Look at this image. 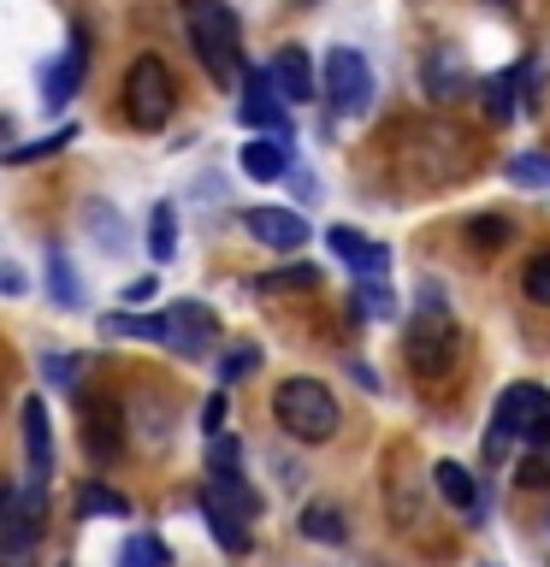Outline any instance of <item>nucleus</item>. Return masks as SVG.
<instances>
[{
  "label": "nucleus",
  "instance_id": "nucleus-24",
  "mask_svg": "<svg viewBox=\"0 0 550 567\" xmlns=\"http://www.w3.org/2000/svg\"><path fill=\"white\" fill-rule=\"evenodd\" d=\"M101 331L136 337V343H166V313H106Z\"/></svg>",
  "mask_w": 550,
  "mask_h": 567
},
{
  "label": "nucleus",
  "instance_id": "nucleus-4",
  "mask_svg": "<svg viewBox=\"0 0 550 567\" xmlns=\"http://www.w3.org/2000/svg\"><path fill=\"white\" fill-rule=\"evenodd\" d=\"M273 420L291 432L296 443H326L337 437V396L319 379H308V372H296V379H284L273 390Z\"/></svg>",
  "mask_w": 550,
  "mask_h": 567
},
{
  "label": "nucleus",
  "instance_id": "nucleus-5",
  "mask_svg": "<svg viewBox=\"0 0 550 567\" xmlns=\"http://www.w3.org/2000/svg\"><path fill=\"white\" fill-rule=\"evenodd\" d=\"M177 113V83L160 53H136L131 71H124V118L136 131H166Z\"/></svg>",
  "mask_w": 550,
  "mask_h": 567
},
{
  "label": "nucleus",
  "instance_id": "nucleus-10",
  "mask_svg": "<svg viewBox=\"0 0 550 567\" xmlns=\"http://www.w3.org/2000/svg\"><path fill=\"white\" fill-rule=\"evenodd\" d=\"M243 230L261 248H273V255H296V248L308 243V219H302L296 207H248L243 213Z\"/></svg>",
  "mask_w": 550,
  "mask_h": 567
},
{
  "label": "nucleus",
  "instance_id": "nucleus-17",
  "mask_svg": "<svg viewBox=\"0 0 550 567\" xmlns=\"http://www.w3.org/2000/svg\"><path fill=\"white\" fill-rule=\"evenodd\" d=\"M420 89L432 101H461L468 95V71H461V60H456V48H432L426 53V65H420Z\"/></svg>",
  "mask_w": 550,
  "mask_h": 567
},
{
  "label": "nucleus",
  "instance_id": "nucleus-9",
  "mask_svg": "<svg viewBox=\"0 0 550 567\" xmlns=\"http://www.w3.org/2000/svg\"><path fill=\"white\" fill-rule=\"evenodd\" d=\"M237 124L248 131H266V136H291V106L273 95L266 71H243V101H237Z\"/></svg>",
  "mask_w": 550,
  "mask_h": 567
},
{
  "label": "nucleus",
  "instance_id": "nucleus-32",
  "mask_svg": "<svg viewBox=\"0 0 550 567\" xmlns=\"http://www.w3.org/2000/svg\"><path fill=\"white\" fill-rule=\"evenodd\" d=\"M207 473H243V443L231 432L207 437Z\"/></svg>",
  "mask_w": 550,
  "mask_h": 567
},
{
  "label": "nucleus",
  "instance_id": "nucleus-43",
  "mask_svg": "<svg viewBox=\"0 0 550 567\" xmlns=\"http://www.w3.org/2000/svg\"><path fill=\"white\" fill-rule=\"evenodd\" d=\"M539 544H544V556H550V508H544V520H539Z\"/></svg>",
  "mask_w": 550,
  "mask_h": 567
},
{
  "label": "nucleus",
  "instance_id": "nucleus-40",
  "mask_svg": "<svg viewBox=\"0 0 550 567\" xmlns=\"http://www.w3.org/2000/svg\"><path fill=\"white\" fill-rule=\"evenodd\" d=\"M160 296V278L154 272H142L136 284H124V301H131V308H142V301H154Z\"/></svg>",
  "mask_w": 550,
  "mask_h": 567
},
{
  "label": "nucleus",
  "instance_id": "nucleus-41",
  "mask_svg": "<svg viewBox=\"0 0 550 567\" xmlns=\"http://www.w3.org/2000/svg\"><path fill=\"white\" fill-rule=\"evenodd\" d=\"M0 296H24V272L12 260H0Z\"/></svg>",
  "mask_w": 550,
  "mask_h": 567
},
{
  "label": "nucleus",
  "instance_id": "nucleus-44",
  "mask_svg": "<svg viewBox=\"0 0 550 567\" xmlns=\"http://www.w3.org/2000/svg\"><path fill=\"white\" fill-rule=\"evenodd\" d=\"M479 567H497V561H479Z\"/></svg>",
  "mask_w": 550,
  "mask_h": 567
},
{
  "label": "nucleus",
  "instance_id": "nucleus-23",
  "mask_svg": "<svg viewBox=\"0 0 550 567\" xmlns=\"http://www.w3.org/2000/svg\"><path fill=\"white\" fill-rule=\"evenodd\" d=\"M48 296L53 308H83V290H78V266L65 260V248H48Z\"/></svg>",
  "mask_w": 550,
  "mask_h": 567
},
{
  "label": "nucleus",
  "instance_id": "nucleus-25",
  "mask_svg": "<svg viewBox=\"0 0 550 567\" xmlns=\"http://www.w3.org/2000/svg\"><path fill=\"white\" fill-rule=\"evenodd\" d=\"M521 65H509V71H497V78L486 83V113H491V124H509L515 118V106H521Z\"/></svg>",
  "mask_w": 550,
  "mask_h": 567
},
{
  "label": "nucleus",
  "instance_id": "nucleus-30",
  "mask_svg": "<svg viewBox=\"0 0 550 567\" xmlns=\"http://www.w3.org/2000/svg\"><path fill=\"white\" fill-rule=\"evenodd\" d=\"M355 308H361L367 319H390L397 313V296L385 290V278H361L355 284Z\"/></svg>",
  "mask_w": 550,
  "mask_h": 567
},
{
  "label": "nucleus",
  "instance_id": "nucleus-13",
  "mask_svg": "<svg viewBox=\"0 0 550 567\" xmlns=\"http://www.w3.org/2000/svg\"><path fill=\"white\" fill-rule=\"evenodd\" d=\"M213 337H220V319H213L202 301H177V308L166 313V349L190 354V361L213 349Z\"/></svg>",
  "mask_w": 550,
  "mask_h": 567
},
{
  "label": "nucleus",
  "instance_id": "nucleus-29",
  "mask_svg": "<svg viewBox=\"0 0 550 567\" xmlns=\"http://www.w3.org/2000/svg\"><path fill=\"white\" fill-rule=\"evenodd\" d=\"M78 508H83V514H113V520H124V514H131V496H119L113 485H95V478H89V485L78 491Z\"/></svg>",
  "mask_w": 550,
  "mask_h": 567
},
{
  "label": "nucleus",
  "instance_id": "nucleus-11",
  "mask_svg": "<svg viewBox=\"0 0 550 567\" xmlns=\"http://www.w3.org/2000/svg\"><path fill=\"white\" fill-rule=\"evenodd\" d=\"M83 450L95 461H119V450H124V408L106 390L95 402H83Z\"/></svg>",
  "mask_w": 550,
  "mask_h": 567
},
{
  "label": "nucleus",
  "instance_id": "nucleus-16",
  "mask_svg": "<svg viewBox=\"0 0 550 567\" xmlns=\"http://www.w3.org/2000/svg\"><path fill=\"white\" fill-rule=\"evenodd\" d=\"M243 172L255 184H278V177L296 172V148L291 136H261V142H243Z\"/></svg>",
  "mask_w": 550,
  "mask_h": 567
},
{
  "label": "nucleus",
  "instance_id": "nucleus-6",
  "mask_svg": "<svg viewBox=\"0 0 550 567\" xmlns=\"http://www.w3.org/2000/svg\"><path fill=\"white\" fill-rule=\"evenodd\" d=\"M503 443H521V450H539L550 443V390L544 384H509L491 408V455Z\"/></svg>",
  "mask_w": 550,
  "mask_h": 567
},
{
  "label": "nucleus",
  "instance_id": "nucleus-35",
  "mask_svg": "<svg viewBox=\"0 0 550 567\" xmlns=\"http://www.w3.org/2000/svg\"><path fill=\"white\" fill-rule=\"evenodd\" d=\"M261 284H266V290H314L319 272H314V266H278V272H266Z\"/></svg>",
  "mask_w": 550,
  "mask_h": 567
},
{
  "label": "nucleus",
  "instance_id": "nucleus-22",
  "mask_svg": "<svg viewBox=\"0 0 550 567\" xmlns=\"http://www.w3.org/2000/svg\"><path fill=\"white\" fill-rule=\"evenodd\" d=\"M302 538H308V544H344L349 538L344 508H337V503H308V508H302Z\"/></svg>",
  "mask_w": 550,
  "mask_h": 567
},
{
  "label": "nucleus",
  "instance_id": "nucleus-15",
  "mask_svg": "<svg viewBox=\"0 0 550 567\" xmlns=\"http://www.w3.org/2000/svg\"><path fill=\"white\" fill-rule=\"evenodd\" d=\"M18 425H24L30 478H48V473H53V420H48V402H42V396H24V408H18Z\"/></svg>",
  "mask_w": 550,
  "mask_h": 567
},
{
  "label": "nucleus",
  "instance_id": "nucleus-20",
  "mask_svg": "<svg viewBox=\"0 0 550 567\" xmlns=\"http://www.w3.org/2000/svg\"><path fill=\"white\" fill-rule=\"evenodd\" d=\"M113 561L119 567H172V549L160 532H124L119 549H113Z\"/></svg>",
  "mask_w": 550,
  "mask_h": 567
},
{
  "label": "nucleus",
  "instance_id": "nucleus-33",
  "mask_svg": "<svg viewBox=\"0 0 550 567\" xmlns=\"http://www.w3.org/2000/svg\"><path fill=\"white\" fill-rule=\"evenodd\" d=\"M521 290H527V301H539V308H550V248H544V255H532V260H527V272H521Z\"/></svg>",
  "mask_w": 550,
  "mask_h": 567
},
{
  "label": "nucleus",
  "instance_id": "nucleus-28",
  "mask_svg": "<svg viewBox=\"0 0 550 567\" xmlns=\"http://www.w3.org/2000/svg\"><path fill=\"white\" fill-rule=\"evenodd\" d=\"M149 255H154V260H172V255H177V213H172L166 202L149 213Z\"/></svg>",
  "mask_w": 550,
  "mask_h": 567
},
{
  "label": "nucleus",
  "instance_id": "nucleus-36",
  "mask_svg": "<svg viewBox=\"0 0 550 567\" xmlns=\"http://www.w3.org/2000/svg\"><path fill=\"white\" fill-rule=\"evenodd\" d=\"M78 354H60V349H53V354H42V372H48V379L53 384H60V390H71V384H78Z\"/></svg>",
  "mask_w": 550,
  "mask_h": 567
},
{
  "label": "nucleus",
  "instance_id": "nucleus-26",
  "mask_svg": "<svg viewBox=\"0 0 550 567\" xmlns=\"http://www.w3.org/2000/svg\"><path fill=\"white\" fill-rule=\"evenodd\" d=\"M461 237H468V248H479V255H491V248L509 243V219L503 213H479V219L461 225Z\"/></svg>",
  "mask_w": 550,
  "mask_h": 567
},
{
  "label": "nucleus",
  "instance_id": "nucleus-21",
  "mask_svg": "<svg viewBox=\"0 0 550 567\" xmlns=\"http://www.w3.org/2000/svg\"><path fill=\"white\" fill-rule=\"evenodd\" d=\"M83 225L101 230V255H131V225H124L106 202H89L83 207Z\"/></svg>",
  "mask_w": 550,
  "mask_h": 567
},
{
  "label": "nucleus",
  "instance_id": "nucleus-34",
  "mask_svg": "<svg viewBox=\"0 0 550 567\" xmlns=\"http://www.w3.org/2000/svg\"><path fill=\"white\" fill-rule=\"evenodd\" d=\"M71 136H78V131H71V124H60L53 136H42V142H24V148H12L7 159H12V166H30V159H42V154H60Z\"/></svg>",
  "mask_w": 550,
  "mask_h": 567
},
{
  "label": "nucleus",
  "instance_id": "nucleus-14",
  "mask_svg": "<svg viewBox=\"0 0 550 567\" xmlns=\"http://www.w3.org/2000/svg\"><path fill=\"white\" fill-rule=\"evenodd\" d=\"M266 83H273V95H278L284 106H302V101L319 95L314 65H308V53H302V48H278V60L266 65Z\"/></svg>",
  "mask_w": 550,
  "mask_h": 567
},
{
  "label": "nucleus",
  "instance_id": "nucleus-18",
  "mask_svg": "<svg viewBox=\"0 0 550 567\" xmlns=\"http://www.w3.org/2000/svg\"><path fill=\"white\" fill-rule=\"evenodd\" d=\"M432 485H438V496H444L450 508L479 514V478L461 467V461H438V467H432Z\"/></svg>",
  "mask_w": 550,
  "mask_h": 567
},
{
  "label": "nucleus",
  "instance_id": "nucleus-39",
  "mask_svg": "<svg viewBox=\"0 0 550 567\" xmlns=\"http://www.w3.org/2000/svg\"><path fill=\"white\" fill-rule=\"evenodd\" d=\"M0 567H35V544H12V538H0Z\"/></svg>",
  "mask_w": 550,
  "mask_h": 567
},
{
  "label": "nucleus",
  "instance_id": "nucleus-27",
  "mask_svg": "<svg viewBox=\"0 0 550 567\" xmlns=\"http://www.w3.org/2000/svg\"><path fill=\"white\" fill-rule=\"evenodd\" d=\"M261 372V343H231L220 354V384H243Z\"/></svg>",
  "mask_w": 550,
  "mask_h": 567
},
{
  "label": "nucleus",
  "instance_id": "nucleus-8",
  "mask_svg": "<svg viewBox=\"0 0 550 567\" xmlns=\"http://www.w3.org/2000/svg\"><path fill=\"white\" fill-rule=\"evenodd\" d=\"M83 71H89V24H71L65 53L42 71V106H53V113H60V106L83 89Z\"/></svg>",
  "mask_w": 550,
  "mask_h": 567
},
{
  "label": "nucleus",
  "instance_id": "nucleus-42",
  "mask_svg": "<svg viewBox=\"0 0 550 567\" xmlns=\"http://www.w3.org/2000/svg\"><path fill=\"white\" fill-rule=\"evenodd\" d=\"M12 503H18V491L0 478V532H7V520H12Z\"/></svg>",
  "mask_w": 550,
  "mask_h": 567
},
{
  "label": "nucleus",
  "instance_id": "nucleus-3",
  "mask_svg": "<svg viewBox=\"0 0 550 567\" xmlns=\"http://www.w3.org/2000/svg\"><path fill=\"white\" fill-rule=\"evenodd\" d=\"M403 361L420 372V379H450L461 361V331L456 319L444 313L438 290H420V319L403 331Z\"/></svg>",
  "mask_w": 550,
  "mask_h": 567
},
{
  "label": "nucleus",
  "instance_id": "nucleus-1",
  "mask_svg": "<svg viewBox=\"0 0 550 567\" xmlns=\"http://www.w3.org/2000/svg\"><path fill=\"white\" fill-rule=\"evenodd\" d=\"M473 148L456 124H426V131H408L397 142V177L408 189H444L456 177H468Z\"/></svg>",
  "mask_w": 550,
  "mask_h": 567
},
{
  "label": "nucleus",
  "instance_id": "nucleus-2",
  "mask_svg": "<svg viewBox=\"0 0 550 567\" xmlns=\"http://www.w3.org/2000/svg\"><path fill=\"white\" fill-rule=\"evenodd\" d=\"M184 30H190V48L202 71L220 89L237 83L243 71V30H237V12L225 7V0H184Z\"/></svg>",
  "mask_w": 550,
  "mask_h": 567
},
{
  "label": "nucleus",
  "instance_id": "nucleus-37",
  "mask_svg": "<svg viewBox=\"0 0 550 567\" xmlns=\"http://www.w3.org/2000/svg\"><path fill=\"white\" fill-rule=\"evenodd\" d=\"M515 478H521V485H550V443H539V450L515 467Z\"/></svg>",
  "mask_w": 550,
  "mask_h": 567
},
{
  "label": "nucleus",
  "instance_id": "nucleus-31",
  "mask_svg": "<svg viewBox=\"0 0 550 567\" xmlns=\"http://www.w3.org/2000/svg\"><path fill=\"white\" fill-rule=\"evenodd\" d=\"M521 189H550V154H515L503 166Z\"/></svg>",
  "mask_w": 550,
  "mask_h": 567
},
{
  "label": "nucleus",
  "instance_id": "nucleus-19",
  "mask_svg": "<svg viewBox=\"0 0 550 567\" xmlns=\"http://www.w3.org/2000/svg\"><path fill=\"white\" fill-rule=\"evenodd\" d=\"M195 503H202V514H207L213 544H220L225 556H243V549H248V526H243V514H231L225 503H213V496H195Z\"/></svg>",
  "mask_w": 550,
  "mask_h": 567
},
{
  "label": "nucleus",
  "instance_id": "nucleus-38",
  "mask_svg": "<svg viewBox=\"0 0 550 567\" xmlns=\"http://www.w3.org/2000/svg\"><path fill=\"white\" fill-rule=\"evenodd\" d=\"M202 432H207V437L225 432V396H220V390H213V396L202 402Z\"/></svg>",
  "mask_w": 550,
  "mask_h": 567
},
{
  "label": "nucleus",
  "instance_id": "nucleus-7",
  "mask_svg": "<svg viewBox=\"0 0 550 567\" xmlns=\"http://www.w3.org/2000/svg\"><path fill=\"white\" fill-rule=\"evenodd\" d=\"M319 101L332 106V118H355L373 106V71L361 48H332L326 71H319Z\"/></svg>",
  "mask_w": 550,
  "mask_h": 567
},
{
  "label": "nucleus",
  "instance_id": "nucleus-12",
  "mask_svg": "<svg viewBox=\"0 0 550 567\" xmlns=\"http://www.w3.org/2000/svg\"><path fill=\"white\" fill-rule=\"evenodd\" d=\"M326 248L349 266L355 278H385V272H390V248L373 243V237H361L355 225H332V230H326Z\"/></svg>",
  "mask_w": 550,
  "mask_h": 567
}]
</instances>
